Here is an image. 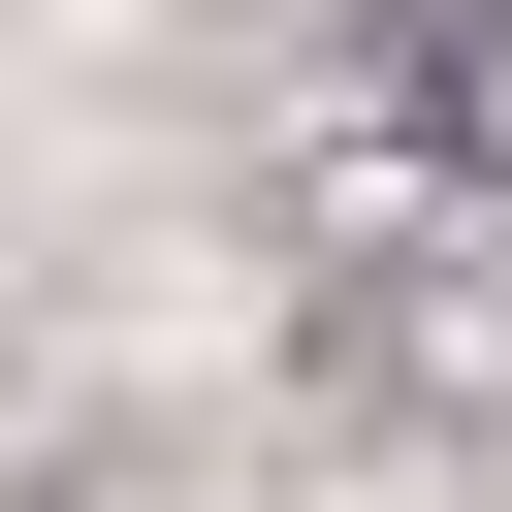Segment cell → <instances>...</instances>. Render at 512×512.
Masks as SVG:
<instances>
[{"mask_svg": "<svg viewBox=\"0 0 512 512\" xmlns=\"http://www.w3.org/2000/svg\"><path fill=\"white\" fill-rule=\"evenodd\" d=\"M480 128H512V32H480Z\"/></svg>", "mask_w": 512, "mask_h": 512, "instance_id": "6da1fadb", "label": "cell"}]
</instances>
